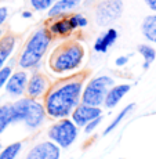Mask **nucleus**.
<instances>
[{
	"label": "nucleus",
	"instance_id": "obj_25",
	"mask_svg": "<svg viewBox=\"0 0 156 159\" xmlns=\"http://www.w3.org/2000/svg\"><path fill=\"white\" fill-rule=\"evenodd\" d=\"M101 116H98V118H96V119H93V120L91 122H88L87 125H86L84 126V133L86 134H90V133H93L94 130L97 129V127H98V125L101 123Z\"/></svg>",
	"mask_w": 156,
	"mask_h": 159
},
{
	"label": "nucleus",
	"instance_id": "obj_5",
	"mask_svg": "<svg viewBox=\"0 0 156 159\" xmlns=\"http://www.w3.org/2000/svg\"><path fill=\"white\" fill-rule=\"evenodd\" d=\"M114 86V79L108 75H101L93 78L82 91V101L83 104L91 107H101L106 97L109 89Z\"/></svg>",
	"mask_w": 156,
	"mask_h": 159
},
{
	"label": "nucleus",
	"instance_id": "obj_22",
	"mask_svg": "<svg viewBox=\"0 0 156 159\" xmlns=\"http://www.w3.org/2000/svg\"><path fill=\"white\" fill-rule=\"evenodd\" d=\"M68 21H69V25H71L72 30H75L78 28H84V26H87V24H88L87 18H86L84 15H82V14H72V15H69Z\"/></svg>",
	"mask_w": 156,
	"mask_h": 159
},
{
	"label": "nucleus",
	"instance_id": "obj_15",
	"mask_svg": "<svg viewBox=\"0 0 156 159\" xmlns=\"http://www.w3.org/2000/svg\"><path fill=\"white\" fill-rule=\"evenodd\" d=\"M15 42H17V36L10 32L0 38V69L3 68L7 58L13 53V50L15 47Z\"/></svg>",
	"mask_w": 156,
	"mask_h": 159
},
{
	"label": "nucleus",
	"instance_id": "obj_19",
	"mask_svg": "<svg viewBox=\"0 0 156 159\" xmlns=\"http://www.w3.org/2000/svg\"><path fill=\"white\" fill-rule=\"evenodd\" d=\"M138 53L141 54V56L144 57V60H145V62H144V69H148L149 65L154 62L155 58H156L155 48L151 47V46H148V44H140L138 46Z\"/></svg>",
	"mask_w": 156,
	"mask_h": 159
},
{
	"label": "nucleus",
	"instance_id": "obj_2",
	"mask_svg": "<svg viewBox=\"0 0 156 159\" xmlns=\"http://www.w3.org/2000/svg\"><path fill=\"white\" fill-rule=\"evenodd\" d=\"M84 58V48L78 40H65L58 44L48 58V66L54 73L62 75L80 68Z\"/></svg>",
	"mask_w": 156,
	"mask_h": 159
},
{
	"label": "nucleus",
	"instance_id": "obj_23",
	"mask_svg": "<svg viewBox=\"0 0 156 159\" xmlns=\"http://www.w3.org/2000/svg\"><path fill=\"white\" fill-rule=\"evenodd\" d=\"M56 2L57 0H30V6L36 11H44V10H48Z\"/></svg>",
	"mask_w": 156,
	"mask_h": 159
},
{
	"label": "nucleus",
	"instance_id": "obj_14",
	"mask_svg": "<svg viewBox=\"0 0 156 159\" xmlns=\"http://www.w3.org/2000/svg\"><path fill=\"white\" fill-rule=\"evenodd\" d=\"M116 40H118V30L115 28H109L101 36L97 38L96 43H94V50H96L97 53H106L108 48L111 47Z\"/></svg>",
	"mask_w": 156,
	"mask_h": 159
},
{
	"label": "nucleus",
	"instance_id": "obj_17",
	"mask_svg": "<svg viewBox=\"0 0 156 159\" xmlns=\"http://www.w3.org/2000/svg\"><path fill=\"white\" fill-rule=\"evenodd\" d=\"M141 30H142V35L145 36L149 42L156 43V14L148 15V17L142 21Z\"/></svg>",
	"mask_w": 156,
	"mask_h": 159
},
{
	"label": "nucleus",
	"instance_id": "obj_10",
	"mask_svg": "<svg viewBox=\"0 0 156 159\" xmlns=\"http://www.w3.org/2000/svg\"><path fill=\"white\" fill-rule=\"evenodd\" d=\"M60 147L53 141H43L28 152L25 159H60Z\"/></svg>",
	"mask_w": 156,
	"mask_h": 159
},
{
	"label": "nucleus",
	"instance_id": "obj_13",
	"mask_svg": "<svg viewBox=\"0 0 156 159\" xmlns=\"http://www.w3.org/2000/svg\"><path fill=\"white\" fill-rule=\"evenodd\" d=\"M51 20H53V18H51ZM47 29L51 36H68L69 33L72 32L68 17H66L65 14L54 18V20L51 21L50 26H47Z\"/></svg>",
	"mask_w": 156,
	"mask_h": 159
},
{
	"label": "nucleus",
	"instance_id": "obj_4",
	"mask_svg": "<svg viewBox=\"0 0 156 159\" xmlns=\"http://www.w3.org/2000/svg\"><path fill=\"white\" fill-rule=\"evenodd\" d=\"M11 109H13V123L24 122L29 130L40 127L47 115L44 105L38 100L29 98V97H24L11 104Z\"/></svg>",
	"mask_w": 156,
	"mask_h": 159
},
{
	"label": "nucleus",
	"instance_id": "obj_26",
	"mask_svg": "<svg viewBox=\"0 0 156 159\" xmlns=\"http://www.w3.org/2000/svg\"><path fill=\"white\" fill-rule=\"evenodd\" d=\"M7 15H8V10L6 7H0V25L6 22L7 20Z\"/></svg>",
	"mask_w": 156,
	"mask_h": 159
},
{
	"label": "nucleus",
	"instance_id": "obj_31",
	"mask_svg": "<svg viewBox=\"0 0 156 159\" xmlns=\"http://www.w3.org/2000/svg\"><path fill=\"white\" fill-rule=\"evenodd\" d=\"M0 151H2V143H0Z\"/></svg>",
	"mask_w": 156,
	"mask_h": 159
},
{
	"label": "nucleus",
	"instance_id": "obj_20",
	"mask_svg": "<svg viewBox=\"0 0 156 159\" xmlns=\"http://www.w3.org/2000/svg\"><path fill=\"white\" fill-rule=\"evenodd\" d=\"M22 149V143L17 141L13 143V144L7 145L6 148H2L0 151V159H15L18 157V154Z\"/></svg>",
	"mask_w": 156,
	"mask_h": 159
},
{
	"label": "nucleus",
	"instance_id": "obj_32",
	"mask_svg": "<svg viewBox=\"0 0 156 159\" xmlns=\"http://www.w3.org/2000/svg\"><path fill=\"white\" fill-rule=\"evenodd\" d=\"M120 159H126V158H120Z\"/></svg>",
	"mask_w": 156,
	"mask_h": 159
},
{
	"label": "nucleus",
	"instance_id": "obj_7",
	"mask_svg": "<svg viewBox=\"0 0 156 159\" xmlns=\"http://www.w3.org/2000/svg\"><path fill=\"white\" fill-rule=\"evenodd\" d=\"M123 14L122 0H101L96 7V24L98 26H108L118 21Z\"/></svg>",
	"mask_w": 156,
	"mask_h": 159
},
{
	"label": "nucleus",
	"instance_id": "obj_3",
	"mask_svg": "<svg viewBox=\"0 0 156 159\" xmlns=\"http://www.w3.org/2000/svg\"><path fill=\"white\" fill-rule=\"evenodd\" d=\"M51 40H53V36L50 35L46 26L35 30L24 46V50L18 60V65L22 69H29L36 66L44 57Z\"/></svg>",
	"mask_w": 156,
	"mask_h": 159
},
{
	"label": "nucleus",
	"instance_id": "obj_27",
	"mask_svg": "<svg viewBox=\"0 0 156 159\" xmlns=\"http://www.w3.org/2000/svg\"><path fill=\"white\" fill-rule=\"evenodd\" d=\"M127 61H128V56H120V57L116 58L115 64L118 66H123V65H126V64H127Z\"/></svg>",
	"mask_w": 156,
	"mask_h": 159
},
{
	"label": "nucleus",
	"instance_id": "obj_1",
	"mask_svg": "<svg viewBox=\"0 0 156 159\" xmlns=\"http://www.w3.org/2000/svg\"><path fill=\"white\" fill-rule=\"evenodd\" d=\"M87 71L73 73L56 80L50 84L47 93L44 94V109L46 114L51 119H64L68 118L72 111L82 101V91Z\"/></svg>",
	"mask_w": 156,
	"mask_h": 159
},
{
	"label": "nucleus",
	"instance_id": "obj_11",
	"mask_svg": "<svg viewBox=\"0 0 156 159\" xmlns=\"http://www.w3.org/2000/svg\"><path fill=\"white\" fill-rule=\"evenodd\" d=\"M28 79H29V76L25 71H18V72L13 73V75H10V78L7 79V82H6V84H4L7 93L14 97L22 96L26 90Z\"/></svg>",
	"mask_w": 156,
	"mask_h": 159
},
{
	"label": "nucleus",
	"instance_id": "obj_6",
	"mask_svg": "<svg viewBox=\"0 0 156 159\" xmlns=\"http://www.w3.org/2000/svg\"><path fill=\"white\" fill-rule=\"evenodd\" d=\"M48 137L58 147L68 148L78 137V126L72 122V119H60L48 129Z\"/></svg>",
	"mask_w": 156,
	"mask_h": 159
},
{
	"label": "nucleus",
	"instance_id": "obj_9",
	"mask_svg": "<svg viewBox=\"0 0 156 159\" xmlns=\"http://www.w3.org/2000/svg\"><path fill=\"white\" fill-rule=\"evenodd\" d=\"M72 122L78 127H84L88 122H91L93 119L102 116V111L100 107H91L87 104L80 102L75 109L72 111Z\"/></svg>",
	"mask_w": 156,
	"mask_h": 159
},
{
	"label": "nucleus",
	"instance_id": "obj_30",
	"mask_svg": "<svg viewBox=\"0 0 156 159\" xmlns=\"http://www.w3.org/2000/svg\"><path fill=\"white\" fill-rule=\"evenodd\" d=\"M3 35H4V32H3V29H2V28H0V38H2V36H3Z\"/></svg>",
	"mask_w": 156,
	"mask_h": 159
},
{
	"label": "nucleus",
	"instance_id": "obj_18",
	"mask_svg": "<svg viewBox=\"0 0 156 159\" xmlns=\"http://www.w3.org/2000/svg\"><path fill=\"white\" fill-rule=\"evenodd\" d=\"M11 123H13V109H11V105L0 107V134L7 129V126Z\"/></svg>",
	"mask_w": 156,
	"mask_h": 159
},
{
	"label": "nucleus",
	"instance_id": "obj_28",
	"mask_svg": "<svg viewBox=\"0 0 156 159\" xmlns=\"http://www.w3.org/2000/svg\"><path fill=\"white\" fill-rule=\"evenodd\" d=\"M145 3H146V6H148L151 10L156 11V0H145Z\"/></svg>",
	"mask_w": 156,
	"mask_h": 159
},
{
	"label": "nucleus",
	"instance_id": "obj_29",
	"mask_svg": "<svg viewBox=\"0 0 156 159\" xmlns=\"http://www.w3.org/2000/svg\"><path fill=\"white\" fill-rule=\"evenodd\" d=\"M32 17V13L30 11H24L22 13V18H30Z\"/></svg>",
	"mask_w": 156,
	"mask_h": 159
},
{
	"label": "nucleus",
	"instance_id": "obj_24",
	"mask_svg": "<svg viewBox=\"0 0 156 159\" xmlns=\"http://www.w3.org/2000/svg\"><path fill=\"white\" fill-rule=\"evenodd\" d=\"M10 75H11V66H3L0 69V89L6 84V82L10 78Z\"/></svg>",
	"mask_w": 156,
	"mask_h": 159
},
{
	"label": "nucleus",
	"instance_id": "obj_8",
	"mask_svg": "<svg viewBox=\"0 0 156 159\" xmlns=\"http://www.w3.org/2000/svg\"><path fill=\"white\" fill-rule=\"evenodd\" d=\"M51 82L50 79L46 75H43L40 72L33 73L32 76L28 79V84H26V97L29 98H40V97H44V94L47 93L48 87H50Z\"/></svg>",
	"mask_w": 156,
	"mask_h": 159
},
{
	"label": "nucleus",
	"instance_id": "obj_21",
	"mask_svg": "<svg viewBox=\"0 0 156 159\" xmlns=\"http://www.w3.org/2000/svg\"><path fill=\"white\" fill-rule=\"evenodd\" d=\"M133 108H136V105H134V104H128V105L126 107V108H123V109H122V111L118 114V116H116V118L114 119V120H112L111 123L108 125V127H106L105 131H104V136H108V134L111 133L112 130H115L116 127L119 126V123H120V122L123 120L124 118H126V115L128 114V112H131V109H133Z\"/></svg>",
	"mask_w": 156,
	"mask_h": 159
},
{
	"label": "nucleus",
	"instance_id": "obj_12",
	"mask_svg": "<svg viewBox=\"0 0 156 159\" xmlns=\"http://www.w3.org/2000/svg\"><path fill=\"white\" fill-rule=\"evenodd\" d=\"M130 89H131V86L127 83L118 84V86L111 87L109 91L106 93L105 100H104V105H105L106 108H115V107L119 104V101L130 91Z\"/></svg>",
	"mask_w": 156,
	"mask_h": 159
},
{
	"label": "nucleus",
	"instance_id": "obj_16",
	"mask_svg": "<svg viewBox=\"0 0 156 159\" xmlns=\"http://www.w3.org/2000/svg\"><path fill=\"white\" fill-rule=\"evenodd\" d=\"M83 0H57L50 8H48V17L56 18L60 15L66 14L68 11H71L72 8H75L76 6H79Z\"/></svg>",
	"mask_w": 156,
	"mask_h": 159
}]
</instances>
